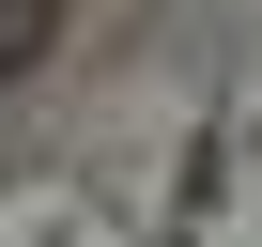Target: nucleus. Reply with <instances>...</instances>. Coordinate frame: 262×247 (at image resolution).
<instances>
[{
    "mask_svg": "<svg viewBox=\"0 0 262 247\" xmlns=\"http://www.w3.org/2000/svg\"><path fill=\"white\" fill-rule=\"evenodd\" d=\"M47 47V16H31V0H0V62H31Z\"/></svg>",
    "mask_w": 262,
    "mask_h": 247,
    "instance_id": "obj_1",
    "label": "nucleus"
}]
</instances>
